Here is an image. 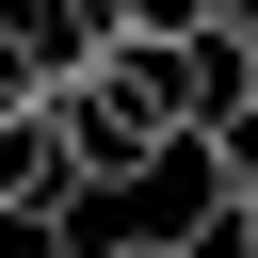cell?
I'll use <instances>...</instances> for the list:
<instances>
[{
    "instance_id": "5b68a950",
    "label": "cell",
    "mask_w": 258,
    "mask_h": 258,
    "mask_svg": "<svg viewBox=\"0 0 258 258\" xmlns=\"http://www.w3.org/2000/svg\"><path fill=\"white\" fill-rule=\"evenodd\" d=\"M16 97H48V48H32V16L0 0V113H16Z\"/></svg>"
},
{
    "instance_id": "6da1fadb",
    "label": "cell",
    "mask_w": 258,
    "mask_h": 258,
    "mask_svg": "<svg viewBox=\"0 0 258 258\" xmlns=\"http://www.w3.org/2000/svg\"><path fill=\"white\" fill-rule=\"evenodd\" d=\"M48 129H64L81 194H161V177L194 161V129H177V48H113V64L48 81Z\"/></svg>"
},
{
    "instance_id": "9c48e42d",
    "label": "cell",
    "mask_w": 258,
    "mask_h": 258,
    "mask_svg": "<svg viewBox=\"0 0 258 258\" xmlns=\"http://www.w3.org/2000/svg\"><path fill=\"white\" fill-rule=\"evenodd\" d=\"M242 64H258V32H242Z\"/></svg>"
},
{
    "instance_id": "52a82bcc",
    "label": "cell",
    "mask_w": 258,
    "mask_h": 258,
    "mask_svg": "<svg viewBox=\"0 0 258 258\" xmlns=\"http://www.w3.org/2000/svg\"><path fill=\"white\" fill-rule=\"evenodd\" d=\"M210 258H258V194H226V226H210Z\"/></svg>"
},
{
    "instance_id": "ba28073f",
    "label": "cell",
    "mask_w": 258,
    "mask_h": 258,
    "mask_svg": "<svg viewBox=\"0 0 258 258\" xmlns=\"http://www.w3.org/2000/svg\"><path fill=\"white\" fill-rule=\"evenodd\" d=\"M226 16H242V32H258V0H226Z\"/></svg>"
},
{
    "instance_id": "7a4b0ae2",
    "label": "cell",
    "mask_w": 258,
    "mask_h": 258,
    "mask_svg": "<svg viewBox=\"0 0 258 258\" xmlns=\"http://www.w3.org/2000/svg\"><path fill=\"white\" fill-rule=\"evenodd\" d=\"M64 210H97V194H81L48 97H16V113H0V226H64Z\"/></svg>"
},
{
    "instance_id": "3957f363",
    "label": "cell",
    "mask_w": 258,
    "mask_h": 258,
    "mask_svg": "<svg viewBox=\"0 0 258 258\" xmlns=\"http://www.w3.org/2000/svg\"><path fill=\"white\" fill-rule=\"evenodd\" d=\"M194 177H210V194H258V97H242L226 129H194Z\"/></svg>"
},
{
    "instance_id": "277c9868",
    "label": "cell",
    "mask_w": 258,
    "mask_h": 258,
    "mask_svg": "<svg viewBox=\"0 0 258 258\" xmlns=\"http://www.w3.org/2000/svg\"><path fill=\"white\" fill-rule=\"evenodd\" d=\"M113 32L129 48H194V32H226V0H113Z\"/></svg>"
},
{
    "instance_id": "8992f818",
    "label": "cell",
    "mask_w": 258,
    "mask_h": 258,
    "mask_svg": "<svg viewBox=\"0 0 258 258\" xmlns=\"http://www.w3.org/2000/svg\"><path fill=\"white\" fill-rule=\"evenodd\" d=\"M81 258H210L194 226H129V242H81Z\"/></svg>"
}]
</instances>
